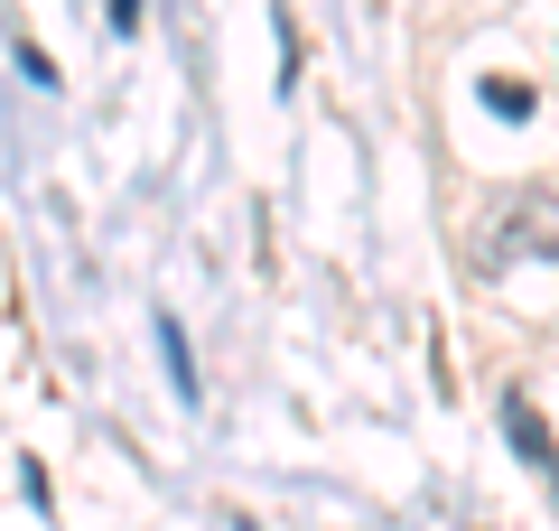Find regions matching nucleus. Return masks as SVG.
<instances>
[{
    "mask_svg": "<svg viewBox=\"0 0 559 531\" xmlns=\"http://www.w3.org/2000/svg\"><path fill=\"white\" fill-rule=\"evenodd\" d=\"M513 224H522V234H485V243H476L485 271H503L513 252H559V205H522Z\"/></svg>",
    "mask_w": 559,
    "mask_h": 531,
    "instance_id": "obj_2",
    "label": "nucleus"
},
{
    "mask_svg": "<svg viewBox=\"0 0 559 531\" xmlns=\"http://www.w3.org/2000/svg\"><path fill=\"white\" fill-rule=\"evenodd\" d=\"M503 438H513V457H522V467H532L540 485L559 494V448H550V429H540V411H532L522 392H503Z\"/></svg>",
    "mask_w": 559,
    "mask_h": 531,
    "instance_id": "obj_1",
    "label": "nucleus"
},
{
    "mask_svg": "<svg viewBox=\"0 0 559 531\" xmlns=\"http://www.w3.org/2000/svg\"><path fill=\"white\" fill-rule=\"evenodd\" d=\"M485 103H495V113H503V121H522V113H532V94H522V84H503V75H495V84H485Z\"/></svg>",
    "mask_w": 559,
    "mask_h": 531,
    "instance_id": "obj_3",
    "label": "nucleus"
},
{
    "mask_svg": "<svg viewBox=\"0 0 559 531\" xmlns=\"http://www.w3.org/2000/svg\"><path fill=\"white\" fill-rule=\"evenodd\" d=\"M224 531H261V522H242V512H224Z\"/></svg>",
    "mask_w": 559,
    "mask_h": 531,
    "instance_id": "obj_4",
    "label": "nucleus"
}]
</instances>
